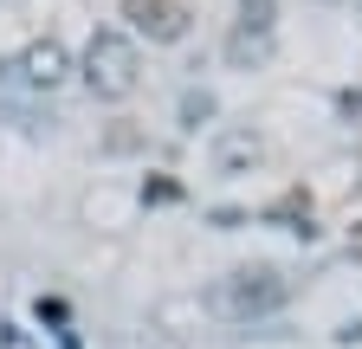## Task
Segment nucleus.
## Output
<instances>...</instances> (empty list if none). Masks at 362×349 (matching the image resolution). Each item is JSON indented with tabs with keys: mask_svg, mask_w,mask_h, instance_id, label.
Here are the masks:
<instances>
[{
	"mask_svg": "<svg viewBox=\"0 0 362 349\" xmlns=\"http://www.w3.org/2000/svg\"><path fill=\"white\" fill-rule=\"evenodd\" d=\"M136 46L123 32H90V46H84V84H90V97H104V104H117V97H129L136 91Z\"/></svg>",
	"mask_w": 362,
	"mask_h": 349,
	"instance_id": "1",
	"label": "nucleus"
},
{
	"mask_svg": "<svg viewBox=\"0 0 362 349\" xmlns=\"http://www.w3.org/2000/svg\"><path fill=\"white\" fill-rule=\"evenodd\" d=\"M123 20L136 26V32H149L156 46H175L181 32H188V0H123Z\"/></svg>",
	"mask_w": 362,
	"mask_h": 349,
	"instance_id": "2",
	"label": "nucleus"
},
{
	"mask_svg": "<svg viewBox=\"0 0 362 349\" xmlns=\"http://www.w3.org/2000/svg\"><path fill=\"white\" fill-rule=\"evenodd\" d=\"M285 297V278L279 272H233V285H226V304H233V311H272V304Z\"/></svg>",
	"mask_w": 362,
	"mask_h": 349,
	"instance_id": "3",
	"label": "nucleus"
},
{
	"mask_svg": "<svg viewBox=\"0 0 362 349\" xmlns=\"http://www.w3.org/2000/svg\"><path fill=\"white\" fill-rule=\"evenodd\" d=\"M20 71H26L33 84H45V91H52V84H59V78L71 71V52L59 46V39H52V32H45V39H33V46L20 52Z\"/></svg>",
	"mask_w": 362,
	"mask_h": 349,
	"instance_id": "4",
	"label": "nucleus"
},
{
	"mask_svg": "<svg viewBox=\"0 0 362 349\" xmlns=\"http://www.w3.org/2000/svg\"><path fill=\"white\" fill-rule=\"evenodd\" d=\"M240 32H252V39L272 32V0H240Z\"/></svg>",
	"mask_w": 362,
	"mask_h": 349,
	"instance_id": "5",
	"label": "nucleus"
},
{
	"mask_svg": "<svg viewBox=\"0 0 362 349\" xmlns=\"http://www.w3.org/2000/svg\"><path fill=\"white\" fill-rule=\"evenodd\" d=\"M349 252H356V259H362V227H349Z\"/></svg>",
	"mask_w": 362,
	"mask_h": 349,
	"instance_id": "6",
	"label": "nucleus"
}]
</instances>
